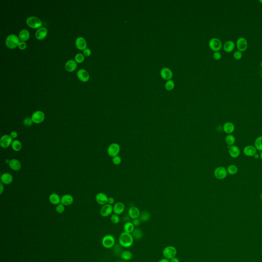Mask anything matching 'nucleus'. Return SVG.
Listing matches in <instances>:
<instances>
[{
    "label": "nucleus",
    "instance_id": "1",
    "mask_svg": "<svg viewBox=\"0 0 262 262\" xmlns=\"http://www.w3.org/2000/svg\"><path fill=\"white\" fill-rule=\"evenodd\" d=\"M118 240L120 245L126 248L132 246L134 243V238L132 234L125 231L120 235Z\"/></svg>",
    "mask_w": 262,
    "mask_h": 262
},
{
    "label": "nucleus",
    "instance_id": "2",
    "mask_svg": "<svg viewBox=\"0 0 262 262\" xmlns=\"http://www.w3.org/2000/svg\"><path fill=\"white\" fill-rule=\"evenodd\" d=\"M177 253V249L173 246H168L166 247L162 251V254L164 258H167L170 260L176 257Z\"/></svg>",
    "mask_w": 262,
    "mask_h": 262
},
{
    "label": "nucleus",
    "instance_id": "3",
    "mask_svg": "<svg viewBox=\"0 0 262 262\" xmlns=\"http://www.w3.org/2000/svg\"><path fill=\"white\" fill-rule=\"evenodd\" d=\"M102 245L106 248H111L115 244V239L114 236L111 235H107L102 238Z\"/></svg>",
    "mask_w": 262,
    "mask_h": 262
},
{
    "label": "nucleus",
    "instance_id": "4",
    "mask_svg": "<svg viewBox=\"0 0 262 262\" xmlns=\"http://www.w3.org/2000/svg\"><path fill=\"white\" fill-rule=\"evenodd\" d=\"M19 43V39L15 35H9L6 40V46L10 49L15 48Z\"/></svg>",
    "mask_w": 262,
    "mask_h": 262
},
{
    "label": "nucleus",
    "instance_id": "5",
    "mask_svg": "<svg viewBox=\"0 0 262 262\" xmlns=\"http://www.w3.org/2000/svg\"><path fill=\"white\" fill-rule=\"evenodd\" d=\"M208 45L210 49L214 51V52L219 51L222 47L221 41L216 37L210 39V41H209Z\"/></svg>",
    "mask_w": 262,
    "mask_h": 262
},
{
    "label": "nucleus",
    "instance_id": "6",
    "mask_svg": "<svg viewBox=\"0 0 262 262\" xmlns=\"http://www.w3.org/2000/svg\"><path fill=\"white\" fill-rule=\"evenodd\" d=\"M214 177L219 180H223L227 177V171L223 166H219L214 171Z\"/></svg>",
    "mask_w": 262,
    "mask_h": 262
},
{
    "label": "nucleus",
    "instance_id": "7",
    "mask_svg": "<svg viewBox=\"0 0 262 262\" xmlns=\"http://www.w3.org/2000/svg\"><path fill=\"white\" fill-rule=\"evenodd\" d=\"M120 152V147L119 145L116 143H113L110 145L107 149L108 154L110 156L114 157L118 156Z\"/></svg>",
    "mask_w": 262,
    "mask_h": 262
},
{
    "label": "nucleus",
    "instance_id": "8",
    "mask_svg": "<svg viewBox=\"0 0 262 262\" xmlns=\"http://www.w3.org/2000/svg\"><path fill=\"white\" fill-rule=\"evenodd\" d=\"M27 25L32 28H37L42 26V22L41 19L35 17H30L26 20Z\"/></svg>",
    "mask_w": 262,
    "mask_h": 262
},
{
    "label": "nucleus",
    "instance_id": "9",
    "mask_svg": "<svg viewBox=\"0 0 262 262\" xmlns=\"http://www.w3.org/2000/svg\"><path fill=\"white\" fill-rule=\"evenodd\" d=\"M12 138L9 135H4L2 136L0 139V145L2 148H8V147L12 145L13 142Z\"/></svg>",
    "mask_w": 262,
    "mask_h": 262
},
{
    "label": "nucleus",
    "instance_id": "10",
    "mask_svg": "<svg viewBox=\"0 0 262 262\" xmlns=\"http://www.w3.org/2000/svg\"><path fill=\"white\" fill-rule=\"evenodd\" d=\"M31 118L33 123L39 124L42 123L44 120L45 116L43 112L40 111H37L33 113Z\"/></svg>",
    "mask_w": 262,
    "mask_h": 262
},
{
    "label": "nucleus",
    "instance_id": "11",
    "mask_svg": "<svg viewBox=\"0 0 262 262\" xmlns=\"http://www.w3.org/2000/svg\"><path fill=\"white\" fill-rule=\"evenodd\" d=\"M236 46L237 47L238 50L242 52L245 51L248 47V42L246 39L243 37H239L236 42Z\"/></svg>",
    "mask_w": 262,
    "mask_h": 262
},
{
    "label": "nucleus",
    "instance_id": "12",
    "mask_svg": "<svg viewBox=\"0 0 262 262\" xmlns=\"http://www.w3.org/2000/svg\"><path fill=\"white\" fill-rule=\"evenodd\" d=\"M113 212V207L112 205L106 204L102 206L100 210V214L101 216L104 217H107L110 216Z\"/></svg>",
    "mask_w": 262,
    "mask_h": 262
},
{
    "label": "nucleus",
    "instance_id": "13",
    "mask_svg": "<svg viewBox=\"0 0 262 262\" xmlns=\"http://www.w3.org/2000/svg\"><path fill=\"white\" fill-rule=\"evenodd\" d=\"M160 73L162 78L167 81L171 80L173 77L172 70L168 68L164 67L162 68L160 71Z\"/></svg>",
    "mask_w": 262,
    "mask_h": 262
},
{
    "label": "nucleus",
    "instance_id": "14",
    "mask_svg": "<svg viewBox=\"0 0 262 262\" xmlns=\"http://www.w3.org/2000/svg\"><path fill=\"white\" fill-rule=\"evenodd\" d=\"M128 214L130 218L132 219H135L139 218L140 215V212L139 209L136 206H132L130 208Z\"/></svg>",
    "mask_w": 262,
    "mask_h": 262
},
{
    "label": "nucleus",
    "instance_id": "15",
    "mask_svg": "<svg viewBox=\"0 0 262 262\" xmlns=\"http://www.w3.org/2000/svg\"><path fill=\"white\" fill-rule=\"evenodd\" d=\"M108 198L107 195L103 193H98L95 197L97 202L101 205H104L108 203Z\"/></svg>",
    "mask_w": 262,
    "mask_h": 262
},
{
    "label": "nucleus",
    "instance_id": "16",
    "mask_svg": "<svg viewBox=\"0 0 262 262\" xmlns=\"http://www.w3.org/2000/svg\"><path fill=\"white\" fill-rule=\"evenodd\" d=\"M9 168L14 171H19L21 170L22 168V164L19 160L16 159H12L10 160L9 162Z\"/></svg>",
    "mask_w": 262,
    "mask_h": 262
},
{
    "label": "nucleus",
    "instance_id": "17",
    "mask_svg": "<svg viewBox=\"0 0 262 262\" xmlns=\"http://www.w3.org/2000/svg\"><path fill=\"white\" fill-rule=\"evenodd\" d=\"M14 180L13 176L8 173H3L1 176V182L4 184H10Z\"/></svg>",
    "mask_w": 262,
    "mask_h": 262
},
{
    "label": "nucleus",
    "instance_id": "18",
    "mask_svg": "<svg viewBox=\"0 0 262 262\" xmlns=\"http://www.w3.org/2000/svg\"><path fill=\"white\" fill-rule=\"evenodd\" d=\"M256 148L253 145H247L243 149V153L248 157H253L256 154Z\"/></svg>",
    "mask_w": 262,
    "mask_h": 262
},
{
    "label": "nucleus",
    "instance_id": "19",
    "mask_svg": "<svg viewBox=\"0 0 262 262\" xmlns=\"http://www.w3.org/2000/svg\"><path fill=\"white\" fill-rule=\"evenodd\" d=\"M73 197L71 195L66 194L62 196L60 203L64 206H69L73 203Z\"/></svg>",
    "mask_w": 262,
    "mask_h": 262
},
{
    "label": "nucleus",
    "instance_id": "20",
    "mask_svg": "<svg viewBox=\"0 0 262 262\" xmlns=\"http://www.w3.org/2000/svg\"><path fill=\"white\" fill-rule=\"evenodd\" d=\"M125 209V206L123 203H116L113 206V212L114 214L117 215H120L122 214Z\"/></svg>",
    "mask_w": 262,
    "mask_h": 262
},
{
    "label": "nucleus",
    "instance_id": "21",
    "mask_svg": "<svg viewBox=\"0 0 262 262\" xmlns=\"http://www.w3.org/2000/svg\"><path fill=\"white\" fill-rule=\"evenodd\" d=\"M229 153L232 158H237L240 155V150L239 147L233 145L229 147Z\"/></svg>",
    "mask_w": 262,
    "mask_h": 262
},
{
    "label": "nucleus",
    "instance_id": "22",
    "mask_svg": "<svg viewBox=\"0 0 262 262\" xmlns=\"http://www.w3.org/2000/svg\"><path fill=\"white\" fill-rule=\"evenodd\" d=\"M77 75L78 78L83 82H86L89 79V74L84 69H80L78 71Z\"/></svg>",
    "mask_w": 262,
    "mask_h": 262
},
{
    "label": "nucleus",
    "instance_id": "23",
    "mask_svg": "<svg viewBox=\"0 0 262 262\" xmlns=\"http://www.w3.org/2000/svg\"><path fill=\"white\" fill-rule=\"evenodd\" d=\"M75 44L76 46V47L79 50H85V49H86L87 47V42L85 40L84 38H83L82 37H78L76 42H75Z\"/></svg>",
    "mask_w": 262,
    "mask_h": 262
},
{
    "label": "nucleus",
    "instance_id": "24",
    "mask_svg": "<svg viewBox=\"0 0 262 262\" xmlns=\"http://www.w3.org/2000/svg\"><path fill=\"white\" fill-rule=\"evenodd\" d=\"M47 34V29L45 27H41L37 30L35 32V37L38 40L44 39Z\"/></svg>",
    "mask_w": 262,
    "mask_h": 262
},
{
    "label": "nucleus",
    "instance_id": "25",
    "mask_svg": "<svg viewBox=\"0 0 262 262\" xmlns=\"http://www.w3.org/2000/svg\"><path fill=\"white\" fill-rule=\"evenodd\" d=\"M235 129V127L233 125V123L231 122H226L223 125V131L225 133L227 134L228 135L231 134L233 133Z\"/></svg>",
    "mask_w": 262,
    "mask_h": 262
},
{
    "label": "nucleus",
    "instance_id": "26",
    "mask_svg": "<svg viewBox=\"0 0 262 262\" xmlns=\"http://www.w3.org/2000/svg\"><path fill=\"white\" fill-rule=\"evenodd\" d=\"M49 200L50 203L53 205H58L61 202V198H60V196L55 193L51 194L49 197Z\"/></svg>",
    "mask_w": 262,
    "mask_h": 262
},
{
    "label": "nucleus",
    "instance_id": "27",
    "mask_svg": "<svg viewBox=\"0 0 262 262\" xmlns=\"http://www.w3.org/2000/svg\"><path fill=\"white\" fill-rule=\"evenodd\" d=\"M235 48V44L232 41H228L223 45V49L226 52L229 53Z\"/></svg>",
    "mask_w": 262,
    "mask_h": 262
},
{
    "label": "nucleus",
    "instance_id": "28",
    "mask_svg": "<svg viewBox=\"0 0 262 262\" xmlns=\"http://www.w3.org/2000/svg\"><path fill=\"white\" fill-rule=\"evenodd\" d=\"M77 68V64L73 60H69L66 63V69L68 71L72 72L74 71Z\"/></svg>",
    "mask_w": 262,
    "mask_h": 262
},
{
    "label": "nucleus",
    "instance_id": "29",
    "mask_svg": "<svg viewBox=\"0 0 262 262\" xmlns=\"http://www.w3.org/2000/svg\"><path fill=\"white\" fill-rule=\"evenodd\" d=\"M131 234L134 239L135 240H140L143 238V231L139 228H135Z\"/></svg>",
    "mask_w": 262,
    "mask_h": 262
},
{
    "label": "nucleus",
    "instance_id": "30",
    "mask_svg": "<svg viewBox=\"0 0 262 262\" xmlns=\"http://www.w3.org/2000/svg\"><path fill=\"white\" fill-rule=\"evenodd\" d=\"M135 229V226L131 222H128L125 224L123 226L124 231L127 233H131Z\"/></svg>",
    "mask_w": 262,
    "mask_h": 262
},
{
    "label": "nucleus",
    "instance_id": "31",
    "mask_svg": "<svg viewBox=\"0 0 262 262\" xmlns=\"http://www.w3.org/2000/svg\"><path fill=\"white\" fill-rule=\"evenodd\" d=\"M12 150L15 152H19L21 150L22 145L20 141L19 140H14L12 143Z\"/></svg>",
    "mask_w": 262,
    "mask_h": 262
},
{
    "label": "nucleus",
    "instance_id": "32",
    "mask_svg": "<svg viewBox=\"0 0 262 262\" xmlns=\"http://www.w3.org/2000/svg\"><path fill=\"white\" fill-rule=\"evenodd\" d=\"M133 257V254L129 250H125L122 252L120 254V258L125 261H129L132 259Z\"/></svg>",
    "mask_w": 262,
    "mask_h": 262
},
{
    "label": "nucleus",
    "instance_id": "33",
    "mask_svg": "<svg viewBox=\"0 0 262 262\" xmlns=\"http://www.w3.org/2000/svg\"><path fill=\"white\" fill-rule=\"evenodd\" d=\"M30 33L26 29H23L20 31L19 33V39L22 41H26L29 39Z\"/></svg>",
    "mask_w": 262,
    "mask_h": 262
},
{
    "label": "nucleus",
    "instance_id": "34",
    "mask_svg": "<svg viewBox=\"0 0 262 262\" xmlns=\"http://www.w3.org/2000/svg\"><path fill=\"white\" fill-rule=\"evenodd\" d=\"M235 138L233 135L231 134L228 135L225 138V143L228 146H232L233 145L234 143H235Z\"/></svg>",
    "mask_w": 262,
    "mask_h": 262
},
{
    "label": "nucleus",
    "instance_id": "35",
    "mask_svg": "<svg viewBox=\"0 0 262 262\" xmlns=\"http://www.w3.org/2000/svg\"><path fill=\"white\" fill-rule=\"evenodd\" d=\"M228 173H229L230 175H234L237 173L238 172V168L235 165L231 164L228 167L227 169Z\"/></svg>",
    "mask_w": 262,
    "mask_h": 262
},
{
    "label": "nucleus",
    "instance_id": "36",
    "mask_svg": "<svg viewBox=\"0 0 262 262\" xmlns=\"http://www.w3.org/2000/svg\"><path fill=\"white\" fill-rule=\"evenodd\" d=\"M150 214H149L148 212L145 211V212H143L140 213L139 219L140 220L141 222H145L148 221V220H150Z\"/></svg>",
    "mask_w": 262,
    "mask_h": 262
},
{
    "label": "nucleus",
    "instance_id": "37",
    "mask_svg": "<svg viewBox=\"0 0 262 262\" xmlns=\"http://www.w3.org/2000/svg\"><path fill=\"white\" fill-rule=\"evenodd\" d=\"M254 147L257 150L262 151V136L258 137L254 142Z\"/></svg>",
    "mask_w": 262,
    "mask_h": 262
},
{
    "label": "nucleus",
    "instance_id": "38",
    "mask_svg": "<svg viewBox=\"0 0 262 262\" xmlns=\"http://www.w3.org/2000/svg\"><path fill=\"white\" fill-rule=\"evenodd\" d=\"M174 87H175V83L172 79L168 81L165 83V88L166 90L168 91L173 90Z\"/></svg>",
    "mask_w": 262,
    "mask_h": 262
},
{
    "label": "nucleus",
    "instance_id": "39",
    "mask_svg": "<svg viewBox=\"0 0 262 262\" xmlns=\"http://www.w3.org/2000/svg\"><path fill=\"white\" fill-rule=\"evenodd\" d=\"M111 221L112 222V223L114 224L119 223L120 222L119 217L117 214H112L111 217Z\"/></svg>",
    "mask_w": 262,
    "mask_h": 262
},
{
    "label": "nucleus",
    "instance_id": "40",
    "mask_svg": "<svg viewBox=\"0 0 262 262\" xmlns=\"http://www.w3.org/2000/svg\"><path fill=\"white\" fill-rule=\"evenodd\" d=\"M24 125L26 127H30L32 125L33 121L31 118L26 117L23 121Z\"/></svg>",
    "mask_w": 262,
    "mask_h": 262
},
{
    "label": "nucleus",
    "instance_id": "41",
    "mask_svg": "<svg viewBox=\"0 0 262 262\" xmlns=\"http://www.w3.org/2000/svg\"><path fill=\"white\" fill-rule=\"evenodd\" d=\"M122 158L120 156H115L114 157H113L112 159V162L115 164V165H119L120 164L122 163Z\"/></svg>",
    "mask_w": 262,
    "mask_h": 262
},
{
    "label": "nucleus",
    "instance_id": "42",
    "mask_svg": "<svg viewBox=\"0 0 262 262\" xmlns=\"http://www.w3.org/2000/svg\"><path fill=\"white\" fill-rule=\"evenodd\" d=\"M65 210V207L64 205L62 204H59L56 207V212L58 214H62L64 212V211Z\"/></svg>",
    "mask_w": 262,
    "mask_h": 262
},
{
    "label": "nucleus",
    "instance_id": "43",
    "mask_svg": "<svg viewBox=\"0 0 262 262\" xmlns=\"http://www.w3.org/2000/svg\"><path fill=\"white\" fill-rule=\"evenodd\" d=\"M75 60L78 63H81L84 60V56L81 53H78L75 55Z\"/></svg>",
    "mask_w": 262,
    "mask_h": 262
},
{
    "label": "nucleus",
    "instance_id": "44",
    "mask_svg": "<svg viewBox=\"0 0 262 262\" xmlns=\"http://www.w3.org/2000/svg\"><path fill=\"white\" fill-rule=\"evenodd\" d=\"M243 56L242 52L240 51L239 50L236 51L233 53V58L236 60H241Z\"/></svg>",
    "mask_w": 262,
    "mask_h": 262
},
{
    "label": "nucleus",
    "instance_id": "45",
    "mask_svg": "<svg viewBox=\"0 0 262 262\" xmlns=\"http://www.w3.org/2000/svg\"><path fill=\"white\" fill-rule=\"evenodd\" d=\"M212 56H213V58H214V60H220L221 58V53L219 51H216V52H214L213 53Z\"/></svg>",
    "mask_w": 262,
    "mask_h": 262
},
{
    "label": "nucleus",
    "instance_id": "46",
    "mask_svg": "<svg viewBox=\"0 0 262 262\" xmlns=\"http://www.w3.org/2000/svg\"><path fill=\"white\" fill-rule=\"evenodd\" d=\"M18 47L21 50H24L26 48V44L25 43V42H19Z\"/></svg>",
    "mask_w": 262,
    "mask_h": 262
},
{
    "label": "nucleus",
    "instance_id": "47",
    "mask_svg": "<svg viewBox=\"0 0 262 262\" xmlns=\"http://www.w3.org/2000/svg\"><path fill=\"white\" fill-rule=\"evenodd\" d=\"M132 222L133 223L134 225L135 226H138L140 224L141 221L139 219L137 218V219H133V221Z\"/></svg>",
    "mask_w": 262,
    "mask_h": 262
},
{
    "label": "nucleus",
    "instance_id": "48",
    "mask_svg": "<svg viewBox=\"0 0 262 262\" xmlns=\"http://www.w3.org/2000/svg\"><path fill=\"white\" fill-rule=\"evenodd\" d=\"M10 136H11L12 139H16L18 136V134L16 131H12L10 133Z\"/></svg>",
    "mask_w": 262,
    "mask_h": 262
},
{
    "label": "nucleus",
    "instance_id": "49",
    "mask_svg": "<svg viewBox=\"0 0 262 262\" xmlns=\"http://www.w3.org/2000/svg\"><path fill=\"white\" fill-rule=\"evenodd\" d=\"M83 54L87 56H90L91 55V50L88 48L85 49V50H83Z\"/></svg>",
    "mask_w": 262,
    "mask_h": 262
},
{
    "label": "nucleus",
    "instance_id": "50",
    "mask_svg": "<svg viewBox=\"0 0 262 262\" xmlns=\"http://www.w3.org/2000/svg\"><path fill=\"white\" fill-rule=\"evenodd\" d=\"M114 202H115V200H114V199L113 198L110 197V198H108V204H109L110 205H112L114 204Z\"/></svg>",
    "mask_w": 262,
    "mask_h": 262
},
{
    "label": "nucleus",
    "instance_id": "51",
    "mask_svg": "<svg viewBox=\"0 0 262 262\" xmlns=\"http://www.w3.org/2000/svg\"><path fill=\"white\" fill-rule=\"evenodd\" d=\"M170 262H180L179 259V258H176V257H175V258H172L171 260H170Z\"/></svg>",
    "mask_w": 262,
    "mask_h": 262
},
{
    "label": "nucleus",
    "instance_id": "52",
    "mask_svg": "<svg viewBox=\"0 0 262 262\" xmlns=\"http://www.w3.org/2000/svg\"><path fill=\"white\" fill-rule=\"evenodd\" d=\"M3 191H4V187H3V183L1 182V183H0V194H2L3 192Z\"/></svg>",
    "mask_w": 262,
    "mask_h": 262
},
{
    "label": "nucleus",
    "instance_id": "53",
    "mask_svg": "<svg viewBox=\"0 0 262 262\" xmlns=\"http://www.w3.org/2000/svg\"><path fill=\"white\" fill-rule=\"evenodd\" d=\"M158 262H170V260H168L167 258H162L158 261Z\"/></svg>",
    "mask_w": 262,
    "mask_h": 262
},
{
    "label": "nucleus",
    "instance_id": "54",
    "mask_svg": "<svg viewBox=\"0 0 262 262\" xmlns=\"http://www.w3.org/2000/svg\"><path fill=\"white\" fill-rule=\"evenodd\" d=\"M258 157H259V155H258V154H256L254 156V158H256V159H257V158H258Z\"/></svg>",
    "mask_w": 262,
    "mask_h": 262
},
{
    "label": "nucleus",
    "instance_id": "55",
    "mask_svg": "<svg viewBox=\"0 0 262 262\" xmlns=\"http://www.w3.org/2000/svg\"><path fill=\"white\" fill-rule=\"evenodd\" d=\"M260 157L261 159L262 160V151L260 153Z\"/></svg>",
    "mask_w": 262,
    "mask_h": 262
},
{
    "label": "nucleus",
    "instance_id": "56",
    "mask_svg": "<svg viewBox=\"0 0 262 262\" xmlns=\"http://www.w3.org/2000/svg\"><path fill=\"white\" fill-rule=\"evenodd\" d=\"M261 200L262 201V193L261 194Z\"/></svg>",
    "mask_w": 262,
    "mask_h": 262
},
{
    "label": "nucleus",
    "instance_id": "57",
    "mask_svg": "<svg viewBox=\"0 0 262 262\" xmlns=\"http://www.w3.org/2000/svg\"><path fill=\"white\" fill-rule=\"evenodd\" d=\"M259 2H260L261 4H262V0H259Z\"/></svg>",
    "mask_w": 262,
    "mask_h": 262
},
{
    "label": "nucleus",
    "instance_id": "58",
    "mask_svg": "<svg viewBox=\"0 0 262 262\" xmlns=\"http://www.w3.org/2000/svg\"><path fill=\"white\" fill-rule=\"evenodd\" d=\"M261 68H262V62H261Z\"/></svg>",
    "mask_w": 262,
    "mask_h": 262
},
{
    "label": "nucleus",
    "instance_id": "59",
    "mask_svg": "<svg viewBox=\"0 0 262 262\" xmlns=\"http://www.w3.org/2000/svg\"><path fill=\"white\" fill-rule=\"evenodd\" d=\"M261 77H262V74H261Z\"/></svg>",
    "mask_w": 262,
    "mask_h": 262
}]
</instances>
